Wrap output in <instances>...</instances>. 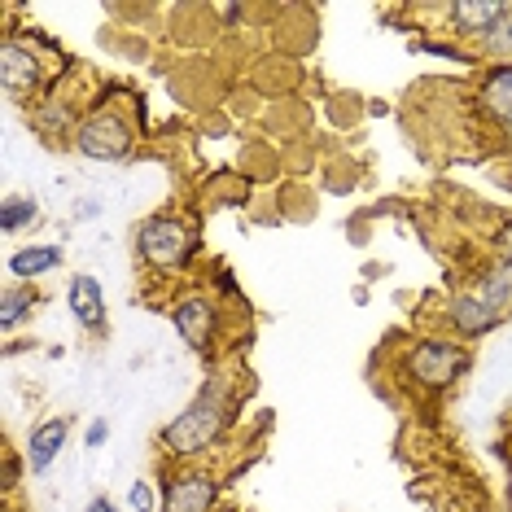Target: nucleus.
<instances>
[{"label": "nucleus", "instance_id": "20", "mask_svg": "<svg viewBox=\"0 0 512 512\" xmlns=\"http://www.w3.org/2000/svg\"><path fill=\"white\" fill-rule=\"evenodd\" d=\"M106 438H110V425H106V421H92V429H88V447H101Z\"/></svg>", "mask_w": 512, "mask_h": 512}, {"label": "nucleus", "instance_id": "16", "mask_svg": "<svg viewBox=\"0 0 512 512\" xmlns=\"http://www.w3.org/2000/svg\"><path fill=\"white\" fill-rule=\"evenodd\" d=\"M36 219H40V211L31 197H5V206H0V228L5 232H22L36 224Z\"/></svg>", "mask_w": 512, "mask_h": 512}, {"label": "nucleus", "instance_id": "6", "mask_svg": "<svg viewBox=\"0 0 512 512\" xmlns=\"http://www.w3.org/2000/svg\"><path fill=\"white\" fill-rule=\"evenodd\" d=\"M219 495L211 473H171L162 486V512H211Z\"/></svg>", "mask_w": 512, "mask_h": 512}, {"label": "nucleus", "instance_id": "14", "mask_svg": "<svg viewBox=\"0 0 512 512\" xmlns=\"http://www.w3.org/2000/svg\"><path fill=\"white\" fill-rule=\"evenodd\" d=\"M57 263H62V250H57V246H27V250L9 254V276H22V281H31V276L53 272Z\"/></svg>", "mask_w": 512, "mask_h": 512}, {"label": "nucleus", "instance_id": "3", "mask_svg": "<svg viewBox=\"0 0 512 512\" xmlns=\"http://www.w3.org/2000/svg\"><path fill=\"white\" fill-rule=\"evenodd\" d=\"M136 246H141L145 263H154V267H184L193 254V232L184 224H176V219L158 215V219H145L141 224Z\"/></svg>", "mask_w": 512, "mask_h": 512}, {"label": "nucleus", "instance_id": "9", "mask_svg": "<svg viewBox=\"0 0 512 512\" xmlns=\"http://www.w3.org/2000/svg\"><path fill=\"white\" fill-rule=\"evenodd\" d=\"M447 316H451V329H456L460 337H482V333H491L495 324L504 320L495 307H486V302L477 298L473 289H469V294H456V298H451Z\"/></svg>", "mask_w": 512, "mask_h": 512}, {"label": "nucleus", "instance_id": "7", "mask_svg": "<svg viewBox=\"0 0 512 512\" xmlns=\"http://www.w3.org/2000/svg\"><path fill=\"white\" fill-rule=\"evenodd\" d=\"M0 79H5V88L14 92V97H31V92L40 88L44 66H40V57L31 53V44L5 40V49H0Z\"/></svg>", "mask_w": 512, "mask_h": 512}, {"label": "nucleus", "instance_id": "17", "mask_svg": "<svg viewBox=\"0 0 512 512\" xmlns=\"http://www.w3.org/2000/svg\"><path fill=\"white\" fill-rule=\"evenodd\" d=\"M486 49L499 53V57H512V14H508L504 22H499L491 36H486Z\"/></svg>", "mask_w": 512, "mask_h": 512}, {"label": "nucleus", "instance_id": "22", "mask_svg": "<svg viewBox=\"0 0 512 512\" xmlns=\"http://www.w3.org/2000/svg\"><path fill=\"white\" fill-rule=\"evenodd\" d=\"M14 482H18V460L9 456V460H5V486H14Z\"/></svg>", "mask_w": 512, "mask_h": 512}, {"label": "nucleus", "instance_id": "5", "mask_svg": "<svg viewBox=\"0 0 512 512\" xmlns=\"http://www.w3.org/2000/svg\"><path fill=\"white\" fill-rule=\"evenodd\" d=\"M171 320H176L180 337L193 346V351H211L215 346V333H219V311L206 294H189L171 307Z\"/></svg>", "mask_w": 512, "mask_h": 512}, {"label": "nucleus", "instance_id": "11", "mask_svg": "<svg viewBox=\"0 0 512 512\" xmlns=\"http://www.w3.org/2000/svg\"><path fill=\"white\" fill-rule=\"evenodd\" d=\"M66 298H71V311H75V320L84 324V329H101V324H106V294H101V285L92 281L88 272L71 276Z\"/></svg>", "mask_w": 512, "mask_h": 512}, {"label": "nucleus", "instance_id": "1", "mask_svg": "<svg viewBox=\"0 0 512 512\" xmlns=\"http://www.w3.org/2000/svg\"><path fill=\"white\" fill-rule=\"evenodd\" d=\"M228 425V403H224V390L219 386H206L197 399L184 407V412L162 429V447L171 451V456H197V451H206L211 442L219 438V429Z\"/></svg>", "mask_w": 512, "mask_h": 512}, {"label": "nucleus", "instance_id": "13", "mask_svg": "<svg viewBox=\"0 0 512 512\" xmlns=\"http://www.w3.org/2000/svg\"><path fill=\"white\" fill-rule=\"evenodd\" d=\"M473 294L482 298L486 307H495L499 316H508V311H512V259L499 263L491 276H482V281L473 285Z\"/></svg>", "mask_w": 512, "mask_h": 512}, {"label": "nucleus", "instance_id": "2", "mask_svg": "<svg viewBox=\"0 0 512 512\" xmlns=\"http://www.w3.org/2000/svg\"><path fill=\"white\" fill-rule=\"evenodd\" d=\"M407 368L421 381L425 390H442L469 368V351L460 342H447V337H429V342H416L412 355H407Z\"/></svg>", "mask_w": 512, "mask_h": 512}, {"label": "nucleus", "instance_id": "18", "mask_svg": "<svg viewBox=\"0 0 512 512\" xmlns=\"http://www.w3.org/2000/svg\"><path fill=\"white\" fill-rule=\"evenodd\" d=\"M412 49H416V53H434V57H451V62H469V53L451 49V44H425V40H416Z\"/></svg>", "mask_w": 512, "mask_h": 512}, {"label": "nucleus", "instance_id": "23", "mask_svg": "<svg viewBox=\"0 0 512 512\" xmlns=\"http://www.w3.org/2000/svg\"><path fill=\"white\" fill-rule=\"evenodd\" d=\"M499 246H504V254H508V259H512V224H508L504 232H499Z\"/></svg>", "mask_w": 512, "mask_h": 512}, {"label": "nucleus", "instance_id": "8", "mask_svg": "<svg viewBox=\"0 0 512 512\" xmlns=\"http://www.w3.org/2000/svg\"><path fill=\"white\" fill-rule=\"evenodd\" d=\"M66 438H71V416H53V421L36 425L31 438H27V469L44 473L57 460V451L66 447Z\"/></svg>", "mask_w": 512, "mask_h": 512}, {"label": "nucleus", "instance_id": "21", "mask_svg": "<svg viewBox=\"0 0 512 512\" xmlns=\"http://www.w3.org/2000/svg\"><path fill=\"white\" fill-rule=\"evenodd\" d=\"M88 512H119V508H114L106 495H97V499H92V504H88Z\"/></svg>", "mask_w": 512, "mask_h": 512}, {"label": "nucleus", "instance_id": "19", "mask_svg": "<svg viewBox=\"0 0 512 512\" xmlns=\"http://www.w3.org/2000/svg\"><path fill=\"white\" fill-rule=\"evenodd\" d=\"M127 504H132L136 512H154V491H149L145 482H136L132 491H127Z\"/></svg>", "mask_w": 512, "mask_h": 512}, {"label": "nucleus", "instance_id": "4", "mask_svg": "<svg viewBox=\"0 0 512 512\" xmlns=\"http://www.w3.org/2000/svg\"><path fill=\"white\" fill-rule=\"evenodd\" d=\"M75 145H79V154H88V158H123L127 149H132V127H127L114 110H97L92 119L79 123V132H75Z\"/></svg>", "mask_w": 512, "mask_h": 512}, {"label": "nucleus", "instance_id": "10", "mask_svg": "<svg viewBox=\"0 0 512 512\" xmlns=\"http://www.w3.org/2000/svg\"><path fill=\"white\" fill-rule=\"evenodd\" d=\"M504 18H508V5H495V0H456L451 5V22H456V31H464V36L486 40Z\"/></svg>", "mask_w": 512, "mask_h": 512}, {"label": "nucleus", "instance_id": "12", "mask_svg": "<svg viewBox=\"0 0 512 512\" xmlns=\"http://www.w3.org/2000/svg\"><path fill=\"white\" fill-rule=\"evenodd\" d=\"M482 106L495 114V119H504V123H512V62H499L491 75L482 79Z\"/></svg>", "mask_w": 512, "mask_h": 512}, {"label": "nucleus", "instance_id": "24", "mask_svg": "<svg viewBox=\"0 0 512 512\" xmlns=\"http://www.w3.org/2000/svg\"><path fill=\"white\" fill-rule=\"evenodd\" d=\"M508 136H512V123H508Z\"/></svg>", "mask_w": 512, "mask_h": 512}, {"label": "nucleus", "instance_id": "15", "mask_svg": "<svg viewBox=\"0 0 512 512\" xmlns=\"http://www.w3.org/2000/svg\"><path fill=\"white\" fill-rule=\"evenodd\" d=\"M36 302H40V294L31 285H5V298H0V324H5V329H18V324L31 316Z\"/></svg>", "mask_w": 512, "mask_h": 512}]
</instances>
